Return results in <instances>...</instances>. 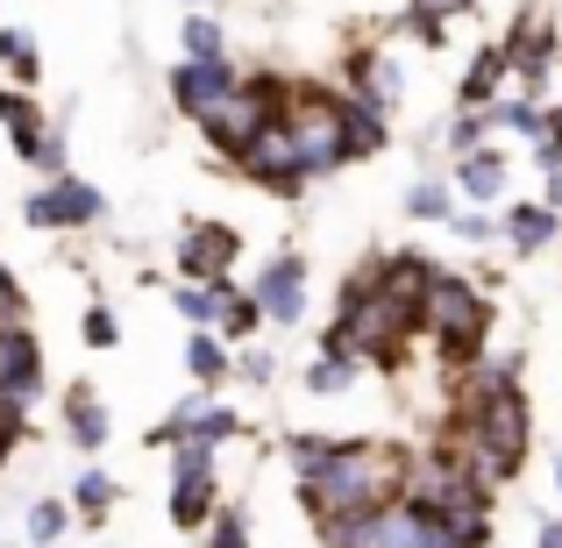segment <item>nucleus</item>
I'll return each instance as SVG.
<instances>
[{
  "label": "nucleus",
  "mask_w": 562,
  "mask_h": 548,
  "mask_svg": "<svg viewBox=\"0 0 562 548\" xmlns=\"http://www.w3.org/2000/svg\"><path fill=\"white\" fill-rule=\"evenodd\" d=\"M492 108H463V114H456V122H449V150L456 157H470V150H484V136H492Z\"/></svg>",
  "instance_id": "473e14b6"
},
{
  "label": "nucleus",
  "mask_w": 562,
  "mask_h": 548,
  "mask_svg": "<svg viewBox=\"0 0 562 548\" xmlns=\"http://www.w3.org/2000/svg\"><path fill=\"white\" fill-rule=\"evenodd\" d=\"M235 86H243V65H235L228 51H221V57H179V65L165 71V93H171V108H179L186 122L214 114Z\"/></svg>",
  "instance_id": "6e6552de"
},
{
  "label": "nucleus",
  "mask_w": 562,
  "mask_h": 548,
  "mask_svg": "<svg viewBox=\"0 0 562 548\" xmlns=\"http://www.w3.org/2000/svg\"><path fill=\"white\" fill-rule=\"evenodd\" d=\"M22 435H29V406L0 392V470H8V456H14V441H22Z\"/></svg>",
  "instance_id": "58836bf2"
},
{
  "label": "nucleus",
  "mask_w": 562,
  "mask_h": 548,
  "mask_svg": "<svg viewBox=\"0 0 562 548\" xmlns=\"http://www.w3.org/2000/svg\"><path fill=\"white\" fill-rule=\"evenodd\" d=\"M456 192H463V200H477V206H492L498 192H506V157H498V150L456 157Z\"/></svg>",
  "instance_id": "4be33fe9"
},
{
  "label": "nucleus",
  "mask_w": 562,
  "mask_h": 548,
  "mask_svg": "<svg viewBox=\"0 0 562 548\" xmlns=\"http://www.w3.org/2000/svg\"><path fill=\"white\" fill-rule=\"evenodd\" d=\"M221 51H228L221 14H179V57H221Z\"/></svg>",
  "instance_id": "c756f323"
},
{
  "label": "nucleus",
  "mask_w": 562,
  "mask_h": 548,
  "mask_svg": "<svg viewBox=\"0 0 562 548\" xmlns=\"http://www.w3.org/2000/svg\"><path fill=\"white\" fill-rule=\"evenodd\" d=\"M406 449H392V441H335V456L314 470V478H300V506L314 527L328 521H349V513H378L398 499V484H406Z\"/></svg>",
  "instance_id": "f257e3e1"
},
{
  "label": "nucleus",
  "mask_w": 562,
  "mask_h": 548,
  "mask_svg": "<svg viewBox=\"0 0 562 548\" xmlns=\"http://www.w3.org/2000/svg\"><path fill=\"white\" fill-rule=\"evenodd\" d=\"M555 492H562V463H555Z\"/></svg>",
  "instance_id": "09e8293b"
},
{
  "label": "nucleus",
  "mask_w": 562,
  "mask_h": 548,
  "mask_svg": "<svg viewBox=\"0 0 562 548\" xmlns=\"http://www.w3.org/2000/svg\"><path fill=\"white\" fill-rule=\"evenodd\" d=\"M65 527H71L65 499H36V506H29V541H36V548H57V541H65Z\"/></svg>",
  "instance_id": "2f4dec72"
},
{
  "label": "nucleus",
  "mask_w": 562,
  "mask_h": 548,
  "mask_svg": "<svg viewBox=\"0 0 562 548\" xmlns=\"http://www.w3.org/2000/svg\"><path fill=\"white\" fill-rule=\"evenodd\" d=\"M357 378H363V364H357V357H335V349H321V357L306 364V392H314V399H335V392H349Z\"/></svg>",
  "instance_id": "c85d7f7f"
},
{
  "label": "nucleus",
  "mask_w": 562,
  "mask_h": 548,
  "mask_svg": "<svg viewBox=\"0 0 562 548\" xmlns=\"http://www.w3.org/2000/svg\"><path fill=\"white\" fill-rule=\"evenodd\" d=\"M506 79H513L506 51H498V43H484V51L470 57V71H463V86H456V100H463V108H492V100L506 93Z\"/></svg>",
  "instance_id": "aec40b11"
},
{
  "label": "nucleus",
  "mask_w": 562,
  "mask_h": 548,
  "mask_svg": "<svg viewBox=\"0 0 562 548\" xmlns=\"http://www.w3.org/2000/svg\"><path fill=\"white\" fill-rule=\"evenodd\" d=\"M498 235H506L520 257H541V249H549L555 235H562V214H555V206H541V200H520V206H506Z\"/></svg>",
  "instance_id": "f3484780"
},
{
  "label": "nucleus",
  "mask_w": 562,
  "mask_h": 548,
  "mask_svg": "<svg viewBox=\"0 0 562 548\" xmlns=\"http://www.w3.org/2000/svg\"><path fill=\"white\" fill-rule=\"evenodd\" d=\"M179 8H214V0H179Z\"/></svg>",
  "instance_id": "de8ad7c7"
},
{
  "label": "nucleus",
  "mask_w": 562,
  "mask_h": 548,
  "mask_svg": "<svg viewBox=\"0 0 562 548\" xmlns=\"http://www.w3.org/2000/svg\"><path fill=\"white\" fill-rule=\"evenodd\" d=\"M171 478H214V441L179 435V441H171Z\"/></svg>",
  "instance_id": "4c0bfd02"
},
{
  "label": "nucleus",
  "mask_w": 562,
  "mask_h": 548,
  "mask_svg": "<svg viewBox=\"0 0 562 548\" xmlns=\"http://www.w3.org/2000/svg\"><path fill=\"white\" fill-rule=\"evenodd\" d=\"M413 548H470V541L456 535L441 513H420V521H413Z\"/></svg>",
  "instance_id": "a19ab883"
},
{
  "label": "nucleus",
  "mask_w": 562,
  "mask_h": 548,
  "mask_svg": "<svg viewBox=\"0 0 562 548\" xmlns=\"http://www.w3.org/2000/svg\"><path fill=\"white\" fill-rule=\"evenodd\" d=\"M186 370H192L200 384H221V378H235V349L221 343L214 328H192V335H186Z\"/></svg>",
  "instance_id": "393cba45"
},
{
  "label": "nucleus",
  "mask_w": 562,
  "mask_h": 548,
  "mask_svg": "<svg viewBox=\"0 0 562 548\" xmlns=\"http://www.w3.org/2000/svg\"><path fill=\"white\" fill-rule=\"evenodd\" d=\"M206 548H249V506H214V521H206Z\"/></svg>",
  "instance_id": "f704fd0d"
},
{
  "label": "nucleus",
  "mask_w": 562,
  "mask_h": 548,
  "mask_svg": "<svg viewBox=\"0 0 562 548\" xmlns=\"http://www.w3.org/2000/svg\"><path fill=\"white\" fill-rule=\"evenodd\" d=\"M535 548H562V521H541V535H535Z\"/></svg>",
  "instance_id": "49530a36"
},
{
  "label": "nucleus",
  "mask_w": 562,
  "mask_h": 548,
  "mask_svg": "<svg viewBox=\"0 0 562 548\" xmlns=\"http://www.w3.org/2000/svg\"><path fill=\"white\" fill-rule=\"evenodd\" d=\"M43 122H50V114L36 108V93H29V86H0V128H8V150L22 157H36V136H43Z\"/></svg>",
  "instance_id": "a211bd4d"
},
{
  "label": "nucleus",
  "mask_w": 562,
  "mask_h": 548,
  "mask_svg": "<svg viewBox=\"0 0 562 548\" xmlns=\"http://www.w3.org/2000/svg\"><path fill=\"white\" fill-rule=\"evenodd\" d=\"M392 150V114L384 108H363V100L342 93V157L349 165H363V157Z\"/></svg>",
  "instance_id": "dca6fc26"
},
{
  "label": "nucleus",
  "mask_w": 562,
  "mask_h": 548,
  "mask_svg": "<svg viewBox=\"0 0 562 548\" xmlns=\"http://www.w3.org/2000/svg\"><path fill=\"white\" fill-rule=\"evenodd\" d=\"M235 171H243L257 192H278V200H300L306 192V165H300V143H292V128L285 122H271V128H257V136L243 143V150L228 157Z\"/></svg>",
  "instance_id": "423d86ee"
},
{
  "label": "nucleus",
  "mask_w": 562,
  "mask_h": 548,
  "mask_svg": "<svg viewBox=\"0 0 562 548\" xmlns=\"http://www.w3.org/2000/svg\"><path fill=\"white\" fill-rule=\"evenodd\" d=\"M186 435V427H179V413H165V421H157L150 427V435H143V441H150V449H171V441H179Z\"/></svg>",
  "instance_id": "37998d69"
},
{
  "label": "nucleus",
  "mask_w": 562,
  "mask_h": 548,
  "mask_svg": "<svg viewBox=\"0 0 562 548\" xmlns=\"http://www.w3.org/2000/svg\"><path fill=\"white\" fill-rule=\"evenodd\" d=\"M108 435H114V421H108V406H100V392H93V384H71V392H65V441L79 456H100Z\"/></svg>",
  "instance_id": "4468645a"
},
{
  "label": "nucleus",
  "mask_w": 562,
  "mask_h": 548,
  "mask_svg": "<svg viewBox=\"0 0 562 548\" xmlns=\"http://www.w3.org/2000/svg\"><path fill=\"white\" fill-rule=\"evenodd\" d=\"M541 206H555V214H562V171H541Z\"/></svg>",
  "instance_id": "c03bdc74"
},
{
  "label": "nucleus",
  "mask_w": 562,
  "mask_h": 548,
  "mask_svg": "<svg viewBox=\"0 0 562 548\" xmlns=\"http://www.w3.org/2000/svg\"><path fill=\"white\" fill-rule=\"evenodd\" d=\"M328 456H335V441H328V435H285V463H292V478H314Z\"/></svg>",
  "instance_id": "e433bc0d"
},
{
  "label": "nucleus",
  "mask_w": 562,
  "mask_h": 548,
  "mask_svg": "<svg viewBox=\"0 0 562 548\" xmlns=\"http://www.w3.org/2000/svg\"><path fill=\"white\" fill-rule=\"evenodd\" d=\"M235 378H243V384H271L278 378V357H271V349H257V343H243V349H235Z\"/></svg>",
  "instance_id": "ea45409f"
},
{
  "label": "nucleus",
  "mask_w": 562,
  "mask_h": 548,
  "mask_svg": "<svg viewBox=\"0 0 562 548\" xmlns=\"http://www.w3.org/2000/svg\"><path fill=\"white\" fill-rule=\"evenodd\" d=\"M449 214H456V186H441V179L406 186V221H435V228H449Z\"/></svg>",
  "instance_id": "7c9ffc66"
},
{
  "label": "nucleus",
  "mask_w": 562,
  "mask_h": 548,
  "mask_svg": "<svg viewBox=\"0 0 562 548\" xmlns=\"http://www.w3.org/2000/svg\"><path fill=\"white\" fill-rule=\"evenodd\" d=\"M22 221H29L36 235L100 228V221H108V192H100L93 179H79V171H57V179H43V186L22 200Z\"/></svg>",
  "instance_id": "39448f33"
},
{
  "label": "nucleus",
  "mask_w": 562,
  "mask_h": 548,
  "mask_svg": "<svg viewBox=\"0 0 562 548\" xmlns=\"http://www.w3.org/2000/svg\"><path fill=\"white\" fill-rule=\"evenodd\" d=\"M498 51H506L513 79H520L527 93H535V86L549 79V65L562 57V36H555V22H541V8H520V14H513V29H506V43H498Z\"/></svg>",
  "instance_id": "9b49d317"
},
{
  "label": "nucleus",
  "mask_w": 562,
  "mask_h": 548,
  "mask_svg": "<svg viewBox=\"0 0 562 548\" xmlns=\"http://www.w3.org/2000/svg\"><path fill=\"white\" fill-rule=\"evenodd\" d=\"M398 29H406V36L420 43V51H441V43H449V14H435V8H413V0H406V14H398Z\"/></svg>",
  "instance_id": "72a5a7b5"
},
{
  "label": "nucleus",
  "mask_w": 562,
  "mask_h": 548,
  "mask_svg": "<svg viewBox=\"0 0 562 548\" xmlns=\"http://www.w3.org/2000/svg\"><path fill=\"white\" fill-rule=\"evenodd\" d=\"M342 93L363 100V108H398V93H406V71H398V57L384 51V43H357V51L342 57Z\"/></svg>",
  "instance_id": "f8f14e48"
},
{
  "label": "nucleus",
  "mask_w": 562,
  "mask_h": 548,
  "mask_svg": "<svg viewBox=\"0 0 562 548\" xmlns=\"http://www.w3.org/2000/svg\"><path fill=\"white\" fill-rule=\"evenodd\" d=\"M228 292H235V271H228V278H214V286H192V278H179L171 306H179V321H186V328H214V321H221V306H228Z\"/></svg>",
  "instance_id": "5701e85b"
},
{
  "label": "nucleus",
  "mask_w": 562,
  "mask_h": 548,
  "mask_svg": "<svg viewBox=\"0 0 562 548\" xmlns=\"http://www.w3.org/2000/svg\"><path fill=\"white\" fill-rule=\"evenodd\" d=\"M171 413H179V427H186L192 441H214V449H221V441H235V435H243V413H235V406H221V399H214V384H200V392H192V399H179Z\"/></svg>",
  "instance_id": "2eb2a0df"
},
{
  "label": "nucleus",
  "mask_w": 562,
  "mask_h": 548,
  "mask_svg": "<svg viewBox=\"0 0 562 548\" xmlns=\"http://www.w3.org/2000/svg\"><path fill=\"white\" fill-rule=\"evenodd\" d=\"M257 328H263L257 292H249V286H235V292H228V306H221V321H214V335H221L228 349H243V343H257Z\"/></svg>",
  "instance_id": "a878e982"
},
{
  "label": "nucleus",
  "mask_w": 562,
  "mask_h": 548,
  "mask_svg": "<svg viewBox=\"0 0 562 548\" xmlns=\"http://www.w3.org/2000/svg\"><path fill=\"white\" fill-rule=\"evenodd\" d=\"M114 499H122V478H114V470H100V463H86L79 478H71L65 506H71V521L100 527V521H108V513H114Z\"/></svg>",
  "instance_id": "6ab92c4d"
},
{
  "label": "nucleus",
  "mask_w": 562,
  "mask_h": 548,
  "mask_svg": "<svg viewBox=\"0 0 562 548\" xmlns=\"http://www.w3.org/2000/svg\"><path fill=\"white\" fill-rule=\"evenodd\" d=\"M214 506H221L214 478H171V527H179V535H206Z\"/></svg>",
  "instance_id": "412c9836"
},
{
  "label": "nucleus",
  "mask_w": 562,
  "mask_h": 548,
  "mask_svg": "<svg viewBox=\"0 0 562 548\" xmlns=\"http://www.w3.org/2000/svg\"><path fill=\"white\" fill-rule=\"evenodd\" d=\"M427 335H435L449 370L477 364L484 343H492V300H484V286H470L456 271H435V286H427Z\"/></svg>",
  "instance_id": "7ed1b4c3"
},
{
  "label": "nucleus",
  "mask_w": 562,
  "mask_h": 548,
  "mask_svg": "<svg viewBox=\"0 0 562 548\" xmlns=\"http://www.w3.org/2000/svg\"><path fill=\"white\" fill-rule=\"evenodd\" d=\"M0 392L36 406L43 399V343L22 328V321H0Z\"/></svg>",
  "instance_id": "ddd939ff"
},
{
  "label": "nucleus",
  "mask_w": 562,
  "mask_h": 548,
  "mask_svg": "<svg viewBox=\"0 0 562 548\" xmlns=\"http://www.w3.org/2000/svg\"><path fill=\"white\" fill-rule=\"evenodd\" d=\"M292 143H300V165L306 179H328L342 171V86H321V79H292V114H285Z\"/></svg>",
  "instance_id": "20e7f679"
},
{
  "label": "nucleus",
  "mask_w": 562,
  "mask_h": 548,
  "mask_svg": "<svg viewBox=\"0 0 562 548\" xmlns=\"http://www.w3.org/2000/svg\"><path fill=\"white\" fill-rule=\"evenodd\" d=\"M235 257H243V235H235V221H186L179 243H171V264H179V278H192V286H214V278H228Z\"/></svg>",
  "instance_id": "1a4fd4ad"
},
{
  "label": "nucleus",
  "mask_w": 562,
  "mask_h": 548,
  "mask_svg": "<svg viewBox=\"0 0 562 548\" xmlns=\"http://www.w3.org/2000/svg\"><path fill=\"white\" fill-rule=\"evenodd\" d=\"M477 492H492V484H477L470 478V463L441 441V449H427V456H413L406 463V484H398V499L406 506H420V513H449V506H463V499H477Z\"/></svg>",
  "instance_id": "0eeeda50"
},
{
  "label": "nucleus",
  "mask_w": 562,
  "mask_h": 548,
  "mask_svg": "<svg viewBox=\"0 0 562 548\" xmlns=\"http://www.w3.org/2000/svg\"><path fill=\"white\" fill-rule=\"evenodd\" d=\"M492 122H498V128H513L520 143H541V136H549V108H541L535 93H520V100L498 93V100H492Z\"/></svg>",
  "instance_id": "bb28decb"
},
{
  "label": "nucleus",
  "mask_w": 562,
  "mask_h": 548,
  "mask_svg": "<svg viewBox=\"0 0 562 548\" xmlns=\"http://www.w3.org/2000/svg\"><path fill=\"white\" fill-rule=\"evenodd\" d=\"M79 343H86V349H114V343H122V321H114L108 300H93V306L79 314Z\"/></svg>",
  "instance_id": "c9c22d12"
},
{
  "label": "nucleus",
  "mask_w": 562,
  "mask_h": 548,
  "mask_svg": "<svg viewBox=\"0 0 562 548\" xmlns=\"http://www.w3.org/2000/svg\"><path fill=\"white\" fill-rule=\"evenodd\" d=\"M0 71H8V86H29V93H36V79H43V43L29 36V29L0 22Z\"/></svg>",
  "instance_id": "b1692460"
},
{
  "label": "nucleus",
  "mask_w": 562,
  "mask_h": 548,
  "mask_svg": "<svg viewBox=\"0 0 562 548\" xmlns=\"http://www.w3.org/2000/svg\"><path fill=\"white\" fill-rule=\"evenodd\" d=\"M249 292H257V306H263L271 328H300L306 321V257L300 249H278V257L249 278Z\"/></svg>",
  "instance_id": "9d476101"
},
{
  "label": "nucleus",
  "mask_w": 562,
  "mask_h": 548,
  "mask_svg": "<svg viewBox=\"0 0 562 548\" xmlns=\"http://www.w3.org/2000/svg\"><path fill=\"white\" fill-rule=\"evenodd\" d=\"M413 8H435V14H449V22H456V14H470L477 0H413Z\"/></svg>",
  "instance_id": "a18cd8bd"
},
{
  "label": "nucleus",
  "mask_w": 562,
  "mask_h": 548,
  "mask_svg": "<svg viewBox=\"0 0 562 548\" xmlns=\"http://www.w3.org/2000/svg\"><path fill=\"white\" fill-rule=\"evenodd\" d=\"M527 441H535V413H527V392L506 384V392H477L456 406V427H449V449L470 463L477 484H513L527 463Z\"/></svg>",
  "instance_id": "f03ea898"
},
{
  "label": "nucleus",
  "mask_w": 562,
  "mask_h": 548,
  "mask_svg": "<svg viewBox=\"0 0 562 548\" xmlns=\"http://www.w3.org/2000/svg\"><path fill=\"white\" fill-rule=\"evenodd\" d=\"M71 108L65 114H50V122H43V136H36V157H29V171H36V179H57V171H71Z\"/></svg>",
  "instance_id": "cd10ccee"
},
{
  "label": "nucleus",
  "mask_w": 562,
  "mask_h": 548,
  "mask_svg": "<svg viewBox=\"0 0 562 548\" xmlns=\"http://www.w3.org/2000/svg\"><path fill=\"white\" fill-rule=\"evenodd\" d=\"M449 228L463 235V243H492V235H498V228H492V214H477V206H470V214L456 206V214H449Z\"/></svg>",
  "instance_id": "79ce46f5"
}]
</instances>
